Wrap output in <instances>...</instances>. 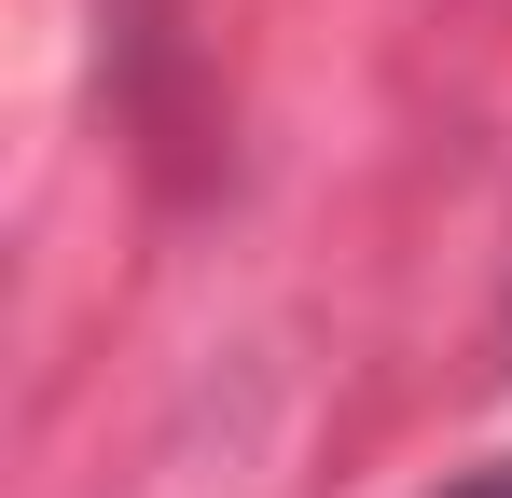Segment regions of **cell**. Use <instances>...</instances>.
Here are the masks:
<instances>
[{
    "label": "cell",
    "instance_id": "cell-1",
    "mask_svg": "<svg viewBox=\"0 0 512 498\" xmlns=\"http://www.w3.org/2000/svg\"><path fill=\"white\" fill-rule=\"evenodd\" d=\"M443 498H512V457H499V471H457Z\"/></svg>",
    "mask_w": 512,
    "mask_h": 498
}]
</instances>
